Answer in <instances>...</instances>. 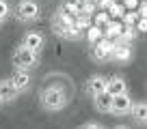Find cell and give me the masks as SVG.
I'll list each match as a JSON object with an SVG mask.
<instances>
[{"instance_id":"obj_1","label":"cell","mask_w":147,"mask_h":129,"mask_svg":"<svg viewBox=\"0 0 147 129\" xmlns=\"http://www.w3.org/2000/svg\"><path fill=\"white\" fill-rule=\"evenodd\" d=\"M67 103H69V92L59 84H50V86L39 90V106H41V110L50 112V114L65 110Z\"/></svg>"},{"instance_id":"obj_2","label":"cell","mask_w":147,"mask_h":129,"mask_svg":"<svg viewBox=\"0 0 147 129\" xmlns=\"http://www.w3.org/2000/svg\"><path fill=\"white\" fill-rule=\"evenodd\" d=\"M11 11L20 24H35L41 19V7L37 0H18Z\"/></svg>"},{"instance_id":"obj_3","label":"cell","mask_w":147,"mask_h":129,"mask_svg":"<svg viewBox=\"0 0 147 129\" xmlns=\"http://www.w3.org/2000/svg\"><path fill=\"white\" fill-rule=\"evenodd\" d=\"M11 63H13L15 69L32 71V69H37V67H39V63H41V56H39V52H32V50H28L26 45H22V43H20V45L13 50Z\"/></svg>"},{"instance_id":"obj_4","label":"cell","mask_w":147,"mask_h":129,"mask_svg":"<svg viewBox=\"0 0 147 129\" xmlns=\"http://www.w3.org/2000/svg\"><path fill=\"white\" fill-rule=\"evenodd\" d=\"M134 58V50L132 43H121V41H113V50H110V60L119 64H128Z\"/></svg>"},{"instance_id":"obj_5","label":"cell","mask_w":147,"mask_h":129,"mask_svg":"<svg viewBox=\"0 0 147 129\" xmlns=\"http://www.w3.org/2000/svg\"><path fill=\"white\" fill-rule=\"evenodd\" d=\"M110 50H113V41L110 39H102V41L89 45V56H91L93 63H108Z\"/></svg>"},{"instance_id":"obj_6","label":"cell","mask_w":147,"mask_h":129,"mask_svg":"<svg viewBox=\"0 0 147 129\" xmlns=\"http://www.w3.org/2000/svg\"><path fill=\"white\" fill-rule=\"evenodd\" d=\"M134 101L130 92H121V95H113V106H110V114L113 116H128L132 110Z\"/></svg>"},{"instance_id":"obj_7","label":"cell","mask_w":147,"mask_h":129,"mask_svg":"<svg viewBox=\"0 0 147 129\" xmlns=\"http://www.w3.org/2000/svg\"><path fill=\"white\" fill-rule=\"evenodd\" d=\"M20 43H22V45H26L28 50L39 52V54H41V50L46 47V35H43L41 30H26Z\"/></svg>"},{"instance_id":"obj_8","label":"cell","mask_w":147,"mask_h":129,"mask_svg":"<svg viewBox=\"0 0 147 129\" xmlns=\"http://www.w3.org/2000/svg\"><path fill=\"white\" fill-rule=\"evenodd\" d=\"M18 97H20V90L13 86L11 78H0V99H2V103H5V106L15 103Z\"/></svg>"},{"instance_id":"obj_9","label":"cell","mask_w":147,"mask_h":129,"mask_svg":"<svg viewBox=\"0 0 147 129\" xmlns=\"http://www.w3.org/2000/svg\"><path fill=\"white\" fill-rule=\"evenodd\" d=\"M9 78H11V82H13V86L20 90V95H22V92H26L28 88H30V84H32L30 71H26V69H15Z\"/></svg>"},{"instance_id":"obj_10","label":"cell","mask_w":147,"mask_h":129,"mask_svg":"<svg viewBox=\"0 0 147 129\" xmlns=\"http://www.w3.org/2000/svg\"><path fill=\"white\" fill-rule=\"evenodd\" d=\"M104 90H106V75H102V73L91 75V78L84 82V92H87L89 97H95V95H100V92H104Z\"/></svg>"},{"instance_id":"obj_11","label":"cell","mask_w":147,"mask_h":129,"mask_svg":"<svg viewBox=\"0 0 147 129\" xmlns=\"http://www.w3.org/2000/svg\"><path fill=\"white\" fill-rule=\"evenodd\" d=\"M106 90H108L110 95L128 92V82H125L123 75H110V78H106Z\"/></svg>"},{"instance_id":"obj_12","label":"cell","mask_w":147,"mask_h":129,"mask_svg":"<svg viewBox=\"0 0 147 129\" xmlns=\"http://www.w3.org/2000/svg\"><path fill=\"white\" fill-rule=\"evenodd\" d=\"M93 99V108H95L100 114H110V106H113V95H110L108 90L100 92V95L91 97Z\"/></svg>"},{"instance_id":"obj_13","label":"cell","mask_w":147,"mask_h":129,"mask_svg":"<svg viewBox=\"0 0 147 129\" xmlns=\"http://www.w3.org/2000/svg\"><path fill=\"white\" fill-rule=\"evenodd\" d=\"M102 28H104V39L117 41L121 30H123V22H121V19H110V22L106 24V26H102Z\"/></svg>"},{"instance_id":"obj_14","label":"cell","mask_w":147,"mask_h":129,"mask_svg":"<svg viewBox=\"0 0 147 129\" xmlns=\"http://www.w3.org/2000/svg\"><path fill=\"white\" fill-rule=\"evenodd\" d=\"M130 114H132V120L136 125H147V101L134 103L132 110H130Z\"/></svg>"},{"instance_id":"obj_15","label":"cell","mask_w":147,"mask_h":129,"mask_svg":"<svg viewBox=\"0 0 147 129\" xmlns=\"http://www.w3.org/2000/svg\"><path fill=\"white\" fill-rule=\"evenodd\" d=\"M84 39L89 41V45H93V43L102 41V39H104V28L97 26V24H91V26L84 30Z\"/></svg>"},{"instance_id":"obj_16","label":"cell","mask_w":147,"mask_h":129,"mask_svg":"<svg viewBox=\"0 0 147 129\" xmlns=\"http://www.w3.org/2000/svg\"><path fill=\"white\" fill-rule=\"evenodd\" d=\"M138 39V30L134 26H128V24H123V30H121V35H119V39L117 41H121V43H134Z\"/></svg>"},{"instance_id":"obj_17","label":"cell","mask_w":147,"mask_h":129,"mask_svg":"<svg viewBox=\"0 0 147 129\" xmlns=\"http://www.w3.org/2000/svg\"><path fill=\"white\" fill-rule=\"evenodd\" d=\"M106 11H108V15H110L113 19H121V17H123V13H125V7H123V2H117V0H113Z\"/></svg>"},{"instance_id":"obj_18","label":"cell","mask_w":147,"mask_h":129,"mask_svg":"<svg viewBox=\"0 0 147 129\" xmlns=\"http://www.w3.org/2000/svg\"><path fill=\"white\" fill-rule=\"evenodd\" d=\"M59 13L69 15V17H76V15H78L80 11H78V7H76V2H74V0H65L63 5L59 7Z\"/></svg>"},{"instance_id":"obj_19","label":"cell","mask_w":147,"mask_h":129,"mask_svg":"<svg viewBox=\"0 0 147 129\" xmlns=\"http://www.w3.org/2000/svg\"><path fill=\"white\" fill-rule=\"evenodd\" d=\"M91 19H93V24H97V26H106V24H108L113 17L108 15V11H106V9H97L95 15H93Z\"/></svg>"},{"instance_id":"obj_20","label":"cell","mask_w":147,"mask_h":129,"mask_svg":"<svg viewBox=\"0 0 147 129\" xmlns=\"http://www.w3.org/2000/svg\"><path fill=\"white\" fill-rule=\"evenodd\" d=\"M95 11H97V7H95V2H93V0H89L87 5L80 7V15H87V17H93V15H95Z\"/></svg>"},{"instance_id":"obj_21","label":"cell","mask_w":147,"mask_h":129,"mask_svg":"<svg viewBox=\"0 0 147 129\" xmlns=\"http://www.w3.org/2000/svg\"><path fill=\"white\" fill-rule=\"evenodd\" d=\"M9 15H11V5L7 0H0V22L5 24L9 19Z\"/></svg>"},{"instance_id":"obj_22","label":"cell","mask_w":147,"mask_h":129,"mask_svg":"<svg viewBox=\"0 0 147 129\" xmlns=\"http://www.w3.org/2000/svg\"><path fill=\"white\" fill-rule=\"evenodd\" d=\"M134 28L138 30V35H141V32H147V17H138L136 22H134Z\"/></svg>"},{"instance_id":"obj_23","label":"cell","mask_w":147,"mask_h":129,"mask_svg":"<svg viewBox=\"0 0 147 129\" xmlns=\"http://www.w3.org/2000/svg\"><path fill=\"white\" fill-rule=\"evenodd\" d=\"M136 11H138V17H147V0H141V2H138Z\"/></svg>"},{"instance_id":"obj_24","label":"cell","mask_w":147,"mask_h":129,"mask_svg":"<svg viewBox=\"0 0 147 129\" xmlns=\"http://www.w3.org/2000/svg\"><path fill=\"white\" fill-rule=\"evenodd\" d=\"M93 2H95L97 9H108V5L113 2V0H93Z\"/></svg>"},{"instance_id":"obj_25","label":"cell","mask_w":147,"mask_h":129,"mask_svg":"<svg viewBox=\"0 0 147 129\" xmlns=\"http://www.w3.org/2000/svg\"><path fill=\"white\" fill-rule=\"evenodd\" d=\"M138 2H141V0H123V7L125 9H136Z\"/></svg>"},{"instance_id":"obj_26","label":"cell","mask_w":147,"mask_h":129,"mask_svg":"<svg viewBox=\"0 0 147 129\" xmlns=\"http://www.w3.org/2000/svg\"><path fill=\"white\" fill-rule=\"evenodd\" d=\"M82 127H84V129H95V127H97V129H102L104 125H102V123H95V120H91V123H84Z\"/></svg>"},{"instance_id":"obj_27","label":"cell","mask_w":147,"mask_h":129,"mask_svg":"<svg viewBox=\"0 0 147 129\" xmlns=\"http://www.w3.org/2000/svg\"><path fill=\"white\" fill-rule=\"evenodd\" d=\"M74 2H76V7H78V11H80V7H82V5H87L89 0H74Z\"/></svg>"},{"instance_id":"obj_28","label":"cell","mask_w":147,"mask_h":129,"mask_svg":"<svg viewBox=\"0 0 147 129\" xmlns=\"http://www.w3.org/2000/svg\"><path fill=\"white\" fill-rule=\"evenodd\" d=\"M2 106H5V103H2V99H0V108H2Z\"/></svg>"},{"instance_id":"obj_29","label":"cell","mask_w":147,"mask_h":129,"mask_svg":"<svg viewBox=\"0 0 147 129\" xmlns=\"http://www.w3.org/2000/svg\"><path fill=\"white\" fill-rule=\"evenodd\" d=\"M0 26H2V22H0Z\"/></svg>"}]
</instances>
